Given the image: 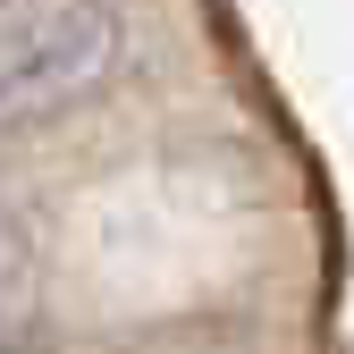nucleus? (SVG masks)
Listing matches in <instances>:
<instances>
[{
	"label": "nucleus",
	"instance_id": "f257e3e1",
	"mask_svg": "<svg viewBox=\"0 0 354 354\" xmlns=\"http://www.w3.org/2000/svg\"><path fill=\"white\" fill-rule=\"evenodd\" d=\"M118 9L110 0H59L26 26L0 34V127L51 118L68 102H84L93 84L118 68Z\"/></svg>",
	"mask_w": 354,
	"mask_h": 354
}]
</instances>
